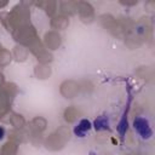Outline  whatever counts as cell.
<instances>
[{
  "mask_svg": "<svg viewBox=\"0 0 155 155\" xmlns=\"http://www.w3.org/2000/svg\"><path fill=\"white\" fill-rule=\"evenodd\" d=\"M134 128L139 132V134H140L143 138H147L144 130H145V128H147V130H150L149 126H148V122H147L145 119H143V117H137V119L134 120Z\"/></svg>",
  "mask_w": 155,
  "mask_h": 155,
  "instance_id": "obj_2",
  "label": "cell"
},
{
  "mask_svg": "<svg viewBox=\"0 0 155 155\" xmlns=\"http://www.w3.org/2000/svg\"><path fill=\"white\" fill-rule=\"evenodd\" d=\"M90 130H91V122H90L88 120H81V121L76 125L74 132H75V134L79 136V137H85V134H86Z\"/></svg>",
  "mask_w": 155,
  "mask_h": 155,
  "instance_id": "obj_1",
  "label": "cell"
},
{
  "mask_svg": "<svg viewBox=\"0 0 155 155\" xmlns=\"http://www.w3.org/2000/svg\"><path fill=\"white\" fill-rule=\"evenodd\" d=\"M4 136H5V130H4V128L0 126V140L4 138Z\"/></svg>",
  "mask_w": 155,
  "mask_h": 155,
  "instance_id": "obj_3",
  "label": "cell"
}]
</instances>
